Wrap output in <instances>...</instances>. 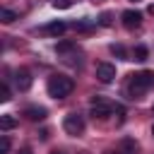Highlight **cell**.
Instances as JSON below:
<instances>
[{"label":"cell","mask_w":154,"mask_h":154,"mask_svg":"<svg viewBox=\"0 0 154 154\" xmlns=\"http://www.w3.org/2000/svg\"><path fill=\"white\" fill-rule=\"evenodd\" d=\"M0 101H10V87L5 82L0 84Z\"/></svg>","instance_id":"cell-16"},{"label":"cell","mask_w":154,"mask_h":154,"mask_svg":"<svg viewBox=\"0 0 154 154\" xmlns=\"http://www.w3.org/2000/svg\"><path fill=\"white\" fill-rule=\"evenodd\" d=\"M96 79L103 82V84L113 82L116 79V65H111V63H96Z\"/></svg>","instance_id":"cell-5"},{"label":"cell","mask_w":154,"mask_h":154,"mask_svg":"<svg viewBox=\"0 0 154 154\" xmlns=\"http://www.w3.org/2000/svg\"><path fill=\"white\" fill-rule=\"evenodd\" d=\"M152 135H154V125H152Z\"/></svg>","instance_id":"cell-22"},{"label":"cell","mask_w":154,"mask_h":154,"mask_svg":"<svg viewBox=\"0 0 154 154\" xmlns=\"http://www.w3.org/2000/svg\"><path fill=\"white\" fill-rule=\"evenodd\" d=\"M19 154H31V149H29V147H24V149H22Z\"/></svg>","instance_id":"cell-20"},{"label":"cell","mask_w":154,"mask_h":154,"mask_svg":"<svg viewBox=\"0 0 154 154\" xmlns=\"http://www.w3.org/2000/svg\"><path fill=\"white\" fill-rule=\"evenodd\" d=\"M140 22H142V14L137 10H125L123 12V26L125 29H137Z\"/></svg>","instance_id":"cell-6"},{"label":"cell","mask_w":154,"mask_h":154,"mask_svg":"<svg viewBox=\"0 0 154 154\" xmlns=\"http://www.w3.org/2000/svg\"><path fill=\"white\" fill-rule=\"evenodd\" d=\"M132 55H135V60H140V63H144L149 53H147V48H144V46H135V53H132Z\"/></svg>","instance_id":"cell-13"},{"label":"cell","mask_w":154,"mask_h":154,"mask_svg":"<svg viewBox=\"0 0 154 154\" xmlns=\"http://www.w3.org/2000/svg\"><path fill=\"white\" fill-rule=\"evenodd\" d=\"M152 113H154V106H152Z\"/></svg>","instance_id":"cell-24"},{"label":"cell","mask_w":154,"mask_h":154,"mask_svg":"<svg viewBox=\"0 0 154 154\" xmlns=\"http://www.w3.org/2000/svg\"><path fill=\"white\" fill-rule=\"evenodd\" d=\"M24 116H26L29 120L38 123V120L46 118V108H43V106H26V108H24Z\"/></svg>","instance_id":"cell-8"},{"label":"cell","mask_w":154,"mask_h":154,"mask_svg":"<svg viewBox=\"0 0 154 154\" xmlns=\"http://www.w3.org/2000/svg\"><path fill=\"white\" fill-rule=\"evenodd\" d=\"M63 128H65V132H67V135L77 137V135H82V132H84V118H82L79 113H70V116H65Z\"/></svg>","instance_id":"cell-3"},{"label":"cell","mask_w":154,"mask_h":154,"mask_svg":"<svg viewBox=\"0 0 154 154\" xmlns=\"http://www.w3.org/2000/svg\"><path fill=\"white\" fill-rule=\"evenodd\" d=\"M10 152V137H0V154Z\"/></svg>","instance_id":"cell-18"},{"label":"cell","mask_w":154,"mask_h":154,"mask_svg":"<svg viewBox=\"0 0 154 154\" xmlns=\"http://www.w3.org/2000/svg\"><path fill=\"white\" fill-rule=\"evenodd\" d=\"M48 154H63V152H60V149H51Z\"/></svg>","instance_id":"cell-21"},{"label":"cell","mask_w":154,"mask_h":154,"mask_svg":"<svg viewBox=\"0 0 154 154\" xmlns=\"http://www.w3.org/2000/svg\"><path fill=\"white\" fill-rule=\"evenodd\" d=\"M0 17H2V22H5V24H12V22L17 19V14H14L12 10H2V12H0Z\"/></svg>","instance_id":"cell-14"},{"label":"cell","mask_w":154,"mask_h":154,"mask_svg":"<svg viewBox=\"0 0 154 154\" xmlns=\"http://www.w3.org/2000/svg\"><path fill=\"white\" fill-rule=\"evenodd\" d=\"M152 84H154V72L142 70V72L132 75V77H130V82H128V94H130V99H140V96H142Z\"/></svg>","instance_id":"cell-1"},{"label":"cell","mask_w":154,"mask_h":154,"mask_svg":"<svg viewBox=\"0 0 154 154\" xmlns=\"http://www.w3.org/2000/svg\"><path fill=\"white\" fill-rule=\"evenodd\" d=\"M14 125H17V118H14V116H7V113L0 116V128H2V130H12Z\"/></svg>","instance_id":"cell-11"},{"label":"cell","mask_w":154,"mask_h":154,"mask_svg":"<svg viewBox=\"0 0 154 154\" xmlns=\"http://www.w3.org/2000/svg\"><path fill=\"white\" fill-rule=\"evenodd\" d=\"M72 2H75V0H53V5H55L58 10H67Z\"/></svg>","instance_id":"cell-19"},{"label":"cell","mask_w":154,"mask_h":154,"mask_svg":"<svg viewBox=\"0 0 154 154\" xmlns=\"http://www.w3.org/2000/svg\"><path fill=\"white\" fill-rule=\"evenodd\" d=\"M79 154H89V152H79Z\"/></svg>","instance_id":"cell-23"},{"label":"cell","mask_w":154,"mask_h":154,"mask_svg":"<svg viewBox=\"0 0 154 154\" xmlns=\"http://www.w3.org/2000/svg\"><path fill=\"white\" fill-rule=\"evenodd\" d=\"M65 29H67V24H65V22H51V24H46V26H43V34H48V36H60Z\"/></svg>","instance_id":"cell-9"},{"label":"cell","mask_w":154,"mask_h":154,"mask_svg":"<svg viewBox=\"0 0 154 154\" xmlns=\"http://www.w3.org/2000/svg\"><path fill=\"white\" fill-rule=\"evenodd\" d=\"M111 53H113V55H118L120 60H128V53H125V48H123L120 43H113V46H111Z\"/></svg>","instance_id":"cell-12"},{"label":"cell","mask_w":154,"mask_h":154,"mask_svg":"<svg viewBox=\"0 0 154 154\" xmlns=\"http://www.w3.org/2000/svg\"><path fill=\"white\" fill-rule=\"evenodd\" d=\"M46 89H48V96H53V99H65V96L75 89V82H72V77L53 75V77H48Z\"/></svg>","instance_id":"cell-2"},{"label":"cell","mask_w":154,"mask_h":154,"mask_svg":"<svg viewBox=\"0 0 154 154\" xmlns=\"http://www.w3.org/2000/svg\"><path fill=\"white\" fill-rule=\"evenodd\" d=\"M17 87H19V91H26L31 87V75L26 70H19L17 72Z\"/></svg>","instance_id":"cell-10"},{"label":"cell","mask_w":154,"mask_h":154,"mask_svg":"<svg viewBox=\"0 0 154 154\" xmlns=\"http://www.w3.org/2000/svg\"><path fill=\"white\" fill-rule=\"evenodd\" d=\"M113 154H137V142L132 137H123V142L118 144V149Z\"/></svg>","instance_id":"cell-7"},{"label":"cell","mask_w":154,"mask_h":154,"mask_svg":"<svg viewBox=\"0 0 154 154\" xmlns=\"http://www.w3.org/2000/svg\"><path fill=\"white\" fill-rule=\"evenodd\" d=\"M111 111H113V106H111L108 101H103L101 96H91V116H94V118L103 120V118L111 116Z\"/></svg>","instance_id":"cell-4"},{"label":"cell","mask_w":154,"mask_h":154,"mask_svg":"<svg viewBox=\"0 0 154 154\" xmlns=\"http://www.w3.org/2000/svg\"><path fill=\"white\" fill-rule=\"evenodd\" d=\"M72 48H75V43H70V41H63V43H58V46H55V51H58V53H67V51H72Z\"/></svg>","instance_id":"cell-15"},{"label":"cell","mask_w":154,"mask_h":154,"mask_svg":"<svg viewBox=\"0 0 154 154\" xmlns=\"http://www.w3.org/2000/svg\"><path fill=\"white\" fill-rule=\"evenodd\" d=\"M99 24H101V26H111V12H101Z\"/></svg>","instance_id":"cell-17"}]
</instances>
